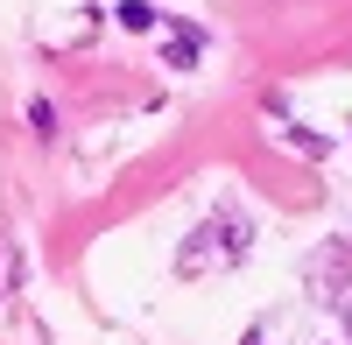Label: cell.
<instances>
[{
  "instance_id": "3",
  "label": "cell",
  "mask_w": 352,
  "mask_h": 345,
  "mask_svg": "<svg viewBox=\"0 0 352 345\" xmlns=\"http://www.w3.org/2000/svg\"><path fill=\"white\" fill-rule=\"evenodd\" d=\"M345 331H352V296H345Z\"/></svg>"
},
{
  "instance_id": "1",
  "label": "cell",
  "mask_w": 352,
  "mask_h": 345,
  "mask_svg": "<svg viewBox=\"0 0 352 345\" xmlns=\"http://www.w3.org/2000/svg\"><path fill=\"white\" fill-rule=\"evenodd\" d=\"M197 56H204V28L169 21V28H162V71H190Z\"/></svg>"
},
{
  "instance_id": "2",
  "label": "cell",
  "mask_w": 352,
  "mask_h": 345,
  "mask_svg": "<svg viewBox=\"0 0 352 345\" xmlns=\"http://www.w3.org/2000/svg\"><path fill=\"white\" fill-rule=\"evenodd\" d=\"M113 14H120V28H134V36H148V28H155V8H148V0H120Z\"/></svg>"
}]
</instances>
